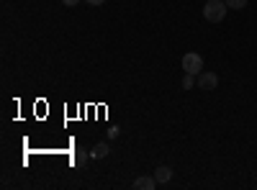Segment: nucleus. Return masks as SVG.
Listing matches in <instances>:
<instances>
[{
    "label": "nucleus",
    "instance_id": "obj_8",
    "mask_svg": "<svg viewBox=\"0 0 257 190\" xmlns=\"http://www.w3.org/2000/svg\"><path fill=\"white\" fill-rule=\"evenodd\" d=\"M198 85V75H188L185 72V77H183V90H193Z\"/></svg>",
    "mask_w": 257,
    "mask_h": 190
},
{
    "label": "nucleus",
    "instance_id": "obj_7",
    "mask_svg": "<svg viewBox=\"0 0 257 190\" xmlns=\"http://www.w3.org/2000/svg\"><path fill=\"white\" fill-rule=\"evenodd\" d=\"M85 159H88V154H85V149H82V146H75V149H72V164L82 167V164H85Z\"/></svg>",
    "mask_w": 257,
    "mask_h": 190
},
{
    "label": "nucleus",
    "instance_id": "obj_5",
    "mask_svg": "<svg viewBox=\"0 0 257 190\" xmlns=\"http://www.w3.org/2000/svg\"><path fill=\"white\" fill-rule=\"evenodd\" d=\"M108 152H111V146L105 144V141H98V144L93 146L90 157H95V159H105V157H108Z\"/></svg>",
    "mask_w": 257,
    "mask_h": 190
},
{
    "label": "nucleus",
    "instance_id": "obj_9",
    "mask_svg": "<svg viewBox=\"0 0 257 190\" xmlns=\"http://www.w3.org/2000/svg\"><path fill=\"white\" fill-rule=\"evenodd\" d=\"M224 3H226L229 8H234V11H242V8H247V0H224Z\"/></svg>",
    "mask_w": 257,
    "mask_h": 190
},
{
    "label": "nucleus",
    "instance_id": "obj_2",
    "mask_svg": "<svg viewBox=\"0 0 257 190\" xmlns=\"http://www.w3.org/2000/svg\"><path fill=\"white\" fill-rule=\"evenodd\" d=\"M201 70H203V57H201V54H196V52L183 54V72H188V75H201Z\"/></svg>",
    "mask_w": 257,
    "mask_h": 190
},
{
    "label": "nucleus",
    "instance_id": "obj_3",
    "mask_svg": "<svg viewBox=\"0 0 257 190\" xmlns=\"http://www.w3.org/2000/svg\"><path fill=\"white\" fill-rule=\"evenodd\" d=\"M219 85V75L216 72H201L198 75V88L201 90H216Z\"/></svg>",
    "mask_w": 257,
    "mask_h": 190
},
{
    "label": "nucleus",
    "instance_id": "obj_6",
    "mask_svg": "<svg viewBox=\"0 0 257 190\" xmlns=\"http://www.w3.org/2000/svg\"><path fill=\"white\" fill-rule=\"evenodd\" d=\"M134 187L137 190H155L157 187V180L155 177H137L134 180Z\"/></svg>",
    "mask_w": 257,
    "mask_h": 190
},
{
    "label": "nucleus",
    "instance_id": "obj_1",
    "mask_svg": "<svg viewBox=\"0 0 257 190\" xmlns=\"http://www.w3.org/2000/svg\"><path fill=\"white\" fill-rule=\"evenodd\" d=\"M226 11H229V6L224 3V0H208V3L203 6V18L208 21V24H221Z\"/></svg>",
    "mask_w": 257,
    "mask_h": 190
},
{
    "label": "nucleus",
    "instance_id": "obj_11",
    "mask_svg": "<svg viewBox=\"0 0 257 190\" xmlns=\"http://www.w3.org/2000/svg\"><path fill=\"white\" fill-rule=\"evenodd\" d=\"M85 3H88V6H103L105 0H85Z\"/></svg>",
    "mask_w": 257,
    "mask_h": 190
},
{
    "label": "nucleus",
    "instance_id": "obj_10",
    "mask_svg": "<svg viewBox=\"0 0 257 190\" xmlns=\"http://www.w3.org/2000/svg\"><path fill=\"white\" fill-rule=\"evenodd\" d=\"M77 3H80V0H62L64 8H77Z\"/></svg>",
    "mask_w": 257,
    "mask_h": 190
},
{
    "label": "nucleus",
    "instance_id": "obj_4",
    "mask_svg": "<svg viewBox=\"0 0 257 190\" xmlns=\"http://www.w3.org/2000/svg\"><path fill=\"white\" fill-rule=\"evenodd\" d=\"M155 180H157V185H165V182H170V180H173V167L160 164L157 170H155Z\"/></svg>",
    "mask_w": 257,
    "mask_h": 190
}]
</instances>
